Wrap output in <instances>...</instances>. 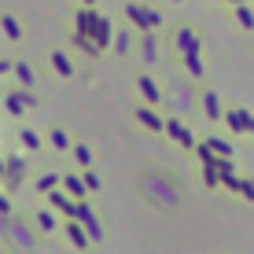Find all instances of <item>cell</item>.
<instances>
[{
    "mask_svg": "<svg viewBox=\"0 0 254 254\" xmlns=\"http://www.w3.org/2000/svg\"><path fill=\"white\" fill-rule=\"evenodd\" d=\"M140 195L159 210H177L181 206V185L162 170H144L140 173Z\"/></svg>",
    "mask_w": 254,
    "mask_h": 254,
    "instance_id": "cell-1",
    "label": "cell"
},
{
    "mask_svg": "<svg viewBox=\"0 0 254 254\" xmlns=\"http://www.w3.org/2000/svg\"><path fill=\"white\" fill-rule=\"evenodd\" d=\"M236 195H243L247 203H254V177H240V188H236Z\"/></svg>",
    "mask_w": 254,
    "mask_h": 254,
    "instance_id": "cell-19",
    "label": "cell"
},
{
    "mask_svg": "<svg viewBox=\"0 0 254 254\" xmlns=\"http://www.w3.org/2000/svg\"><path fill=\"white\" fill-rule=\"evenodd\" d=\"M37 225L45 232H52V229H56V217H52V214H37Z\"/></svg>",
    "mask_w": 254,
    "mask_h": 254,
    "instance_id": "cell-26",
    "label": "cell"
},
{
    "mask_svg": "<svg viewBox=\"0 0 254 254\" xmlns=\"http://www.w3.org/2000/svg\"><path fill=\"white\" fill-rule=\"evenodd\" d=\"M181 66H185V74H191V81H203V59H199V52H185V56H177Z\"/></svg>",
    "mask_w": 254,
    "mask_h": 254,
    "instance_id": "cell-11",
    "label": "cell"
},
{
    "mask_svg": "<svg viewBox=\"0 0 254 254\" xmlns=\"http://www.w3.org/2000/svg\"><path fill=\"white\" fill-rule=\"evenodd\" d=\"M22 170H26V162H22V159L4 162V181H7L11 188H19V185H22Z\"/></svg>",
    "mask_w": 254,
    "mask_h": 254,
    "instance_id": "cell-14",
    "label": "cell"
},
{
    "mask_svg": "<svg viewBox=\"0 0 254 254\" xmlns=\"http://www.w3.org/2000/svg\"><path fill=\"white\" fill-rule=\"evenodd\" d=\"M126 15H129V22H133L140 33H144V30H159V26H162V15H159V11H151V7H140V4H129Z\"/></svg>",
    "mask_w": 254,
    "mask_h": 254,
    "instance_id": "cell-6",
    "label": "cell"
},
{
    "mask_svg": "<svg viewBox=\"0 0 254 254\" xmlns=\"http://www.w3.org/2000/svg\"><path fill=\"white\" fill-rule=\"evenodd\" d=\"M63 185H66V191H70V195H77V199L85 195V181L77 177V173H70V177H63Z\"/></svg>",
    "mask_w": 254,
    "mask_h": 254,
    "instance_id": "cell-18",
    "label": "cell"
},
{
    "mask_svg": "<svg viewBox=\"0 0 254 254\" xmlns=\"http://www.w3.org/2000/svg\"><path fill=\"white\" fill-rule=\"evenodd\" d=\"M162 133L170 136V140H177V144L185 147V151H191V147H195V133H191V129L185 126V122H181V115L162 118Z\"/></svg>",
    "mask_w": 254,
    "mask_h": 254,
    "instance_id": "cell-5",
    "label": "cell"
},
{
    "mask_svg": "<svg viewBox=\"0 0 254 254\" xmlns=\"http://www.w3.org/2000/svg\"><path fill=\"white\" fill-rule=\"evenodd\" d=\"M15 77H19V81L26 85V89H33V70L26 66V63H15Z\"/></svg>",
    "mask_w": 254,
    "mask_h": 254,
    "instance_id": "cell-22",
    "label": "cell"
},
{
    "mask_svg": "<svg viewBox=\"0 0 254 254\" xmlns=\"http://www.w3.org/2000/svg\"><path fill=\"white\" fill-rule=\"evenodd\" d=\"M173 4H181V0H173Z\"/></svg>",
    "mask_w": 254,
    "mask_h": 254,
    "instance_id": "cell-32",
    "label": "cell"
},
{
    "mask_svg": "<svg viewBox=\"0 0 254 254\" xmlns=\"http://www.w3.org/2000/svg\"><path fill=\"white\" fill-rule=\"evenodd\" d=\"M206 144H210V151H214V155H221V159H232V144H229V140H221V136H210Z\"/></svg>",
    "mask_w": 254,
    "mask_h": 254,
    "instance_id": "cell-17",
    "label": "cell"
},
{
    "mask_svg": "<svg viewBox=\"0 0 254 254\" xmlns=\"http://www.w3.org/2000/svg\"><path fill=\"white\" fill-rule=\"evenodd\" d=\"M221 122L232 129L236 136H247V129H251V111H247V107H229V111L221 115Z\"/></svg>",
    "mask_w": 254,
    "mask_h": 254,
    "instance_id": "cell-8",
    "label": "cell"
},
{
    "mask_svg": "<svg viewBox=\"0 0 254 254\" xmlns=\"http://www.w3.org/2000/svg\"><path fill=\"white\" fill-rule=\"evenodd\" d=\"M136 85H140V96H144V100L151 103V107H162V103H166L162 89H159V85H155V81H151L147 74H140V77H136Z\"/></svg>",
    "mask_w": 254,
    "mask_h": 254,
    "instance_id": "cell-10",
    "label": "cell"
},
{
    "mask_svg": "<svg viewBox=\"0 0 254 254\" xmlns=\"http://www.w3.org/2000/svg\"><path fill=\"white\" fill-rule=\"evenodd\" d=\"M4 33H7V37H11V41H19V37H22V30H19V22H15V19H11V15H4Z\"/></svg>",
    "mask_w": 254,
    "mask_h": 254,
    "instance_id": "cell-23",
    "label": "cell"
},
{
    "mask_svg": "<svg viewBox=\"0 0 254 254\" xmlns=\"http://www.w3.org/2000/svg\"><path fill=\"white\" fill-rule=\"evenodd\" d=\"M199 107H203L206 122H221V115H225V107H221V100H217L214 89H203V92H199Z\"/></svg>",
    "mask_w": 254,
    "mask_h": 254,
    "instance_id": "cell-9",
    "label": "cell"
},
{
    "mask_svg": "<svg viewBox=\"0 0 254 254\" xmlns=\"http://www.w3.org/2000/svg\"><path fill=\"white\" fill-rule=\"evenodd\" d=\"M144 59L147 63H162V45L155 37V30H144Z\"/></svg>",
    "mask_w": 254,
    "mask_h": 254,
    "instance_id": "cell-12",
    "label": "cell"
},
{
    "mask_svg": "<svg viewBox=\"0 0 254 254\" xmlns=\"http://www.w3.org/2000/svg\"><path fill=\"white\" fill-rule=\"evenodd\" d=\"M74 217L85 225V232H89V240H103V225H100V217L92 214V206H85V203H74Z\"/></svg>",
    "mask_w": 254,
    "mask_h": 254,
    "instance_id": "cell-7",
    "label": "cell"
},
{
    "mask_svg": "<svg viewBox=\"0 0 254 254\" xmlns=\"http://www.w3.org/2000/svg\"><path fill=\"white\" fill-rule=\"evenodd\" d=\"M136 118L144 122L147 129H155V133H162V115H159V111L151 107V103H147V107H136Z\"/></svg>",
    "mask_w": 254,
    "mask_h": 254,
    "instance_id": "cell-13",
    "label": "cell"
},
{
    "mask_svg": "<svg viewBox=\"0 0 254 254\" xmlns=\"http://www.w3.org/2000/svg\"><path fill=\"white\" fill-rule=\"evenodd\" d=\"M22 144H26V147L33 151V147H41V136L33 133V129H22Z\"/></svg>",
    "mask_w": 254,
    "mask_h": 254,
    "instance_id": "cell-24",
    "label": "cell"
},
{
    "mask_svg": "<svg viewBox=\"0 0 254 254\" xmlns=\"http://www.w3.org/2000/svg\"><path fill=\"white\" fill-rule=\"evenodd\" d=\"M74 159L81 162V166H89V147H85V144H74Z\"/></svg>",
    "mask_w": 254,
    "mask_h": 254,
    "instance_id": "cell-25",
    "label": "cell"
},
{
    "mask_svg": "<svg viewBox=\"0 0 254 254\" xmlns=\"http://www.w3.org/2000/svg\"><path fill=\"white\" fill-rule=\"evenodd\" d=\"M166 103L173 107V115H188V111L199 103V89H195V81H181V85H173V92L166 96Z\"/></svg>",
    "mask_w": 254,
    "mask_h": 254,
    "instance_id": "cell-4",
    "label": "cell"
},
{
    "mask_svg": "<svg viewBox=\"0 0 254 254\" xmlns=\"http://www.w3.org/2000/svg\"><path fill=\"white\" fill-rule=\"evenodd\" d=\"M81 4H96V0H81Z\"/></svg>",
    "mask_w": 254,
    "mask_h": 254,
    "instance_id": "cell-30",
    "label": "cell"
},
{
    "mask_svg": "<svg viewBox=\"0 0 254 254\" xmlns=\"http://www.w3.org/2000/svg\"><path fill=\"white\" fill-rule=\"evenodd\" d=\"M48 140H52V147H56V151H66V147H70V140H66V133H63V129H52V133H48Z\"/></svg>",
    "mask_w": 254,
    "mask_h": 254,
    "instance_id": "cell-20",
    "label": "cell"
},
{
    "mask_svg": "<svg viewBox=\"0 0 254 254\" xmlns=\"http://www.w3.org/2000/svg\"><path fill=\"white\" fill-rule=\"evenodd\" d=\"M199 33L191 30V26H173L170 33H166V48H170V56H185V52H199Z\"/></svg>",
    "mask_w": 254,
    "mask_h": 254,
    "instance_id": "cell-3",
    "label": "cell"
},
{
    "mask_svg": "<svg viewBox=\"0 0 254 254\" xmlns=\"http://www.w3.org/2000/svg\"><path fill=\"white\" fill-rule=\"evenodd\" d=\"M85 191H96V188H100V177H96V173H85Z\"/></svg>",
    "mask_w": 254,
    "mask_h": 254,
    "instance_id": "cell-27",
    "label": "cell"
},
{
    "mask_svg": "<svg viewBox=\"0 0 254 254\" xmlns=\"http://www.w3.org/2000/svg\"><path fill=\"white\" fill-rule=\"evenodd\" d=\"M247 133H251V136H254V115H251V129H247Z\"/></svg>",
    "mask_w": 254,
    "mask_h": 254,
    "instance_id": "cell-29",
    "label": "cell"
},
{
    "mask_svg": "<svg viewBox=\"0 0 254 254\" xmlns=\"http://www.w3.org/2000/svg\"><path fill=\"white\" fill-rule=\"evenodd\" d=\"M0 243L15 247V251H33L37 247V236L30 232V225L22 217H11V210H7V214H0Z\"/></svg>",
    "mask_w": 254,
    "mask_h": 254,
    "instance_id": "cell-2",
    "label": "cell"
},
{
    "mask_svg": "<svg viewBox=\"0 0 254 254\" xmlns=\"http://www.w3.org/2000/svg\"><path fill=\"white\" fill-rule=\"evenodd\" d=\"M66 236H70V243H74V247H89V243H92V240H89V232H85V225L77 221V217L66 225Z\"/></svg>",
    "mask_w": 254,
    "mask_h": 254,
    "instance_id": "cell-15",
    "label": "cell"
},
{
    "mask_svg": "<svg viewBox=\"0 0 254 254\" xmlns=\"http://www.w3.org/2000/svg\"><path fill=\"white\" fill-rule=\"evenodd\" d=\"M52 63H56V70H59L63 77H70V74H74V66H70V59L63 56V52H56V56H52Z\"/></svg>",
    "mask_w": 254,
    "mask_h": 254,
    "instance_id": "cell-21",
    "label": "cell"
},
{
    "mask_svg": "<svg viewBox=\"0 0 254 254\" xmlns=\"http://www.w3.org/2000/svg\"><path fill=\"white\" fill-rule=\"evenodd\" d=\"M0 173H4V162H0Z\"/></svg>",
    "mask_w": 254,
    "mask_h": 254,
    "instance_id": "cell-31",
    "label": "cell"
},
{
    "mask_svg": "<svg viewBox=\"0 0 254 254\" xmlns=\"http://www.w3.org/2000/svg\"><path fill=\"white\" fill-rule=\"evenodd\" d=\"M236 22H240V30H254V11H251V0H243V4H236Z\"/></svg>",
    "mask_w": 254,
    "mask_h": 254,
    "instance_id": "cell-16",
    "label": "cell"
},
{
    "mask_svg": "<svg viewBox=\"0 0 254 254\" xmlns=\"http://www.w3.org/2000/svg\"><path fill=\"white\" fill-rule=\"evenodd\" d=\"M7 70H11V63H0V74H7Z\"/></svg>",
    "mask_w": 254,
    "mask_h": 254,
    "instance_id": "cell-28",
    "label": "cell"
}]
</instances>
